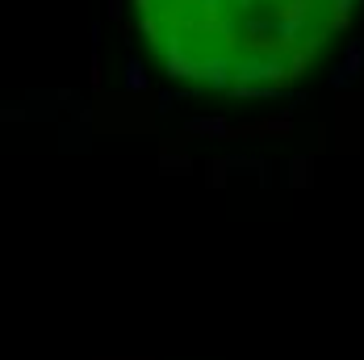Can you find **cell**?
<instances>
[{"mask_svg": "<svg viewBox=\"0 0 364 360\" xmlns=\"http://www.w3.org/2000/svg\"><path fill=\"white\" fill-rule=\"evenodd\" d=\"M139 26L176 80L255 92L314 68L356 0H134Z\"/></svg>", "mask_w": 364, "mask_h": 360, "instance_id": "1", "label": "cell"}]
</instances>
